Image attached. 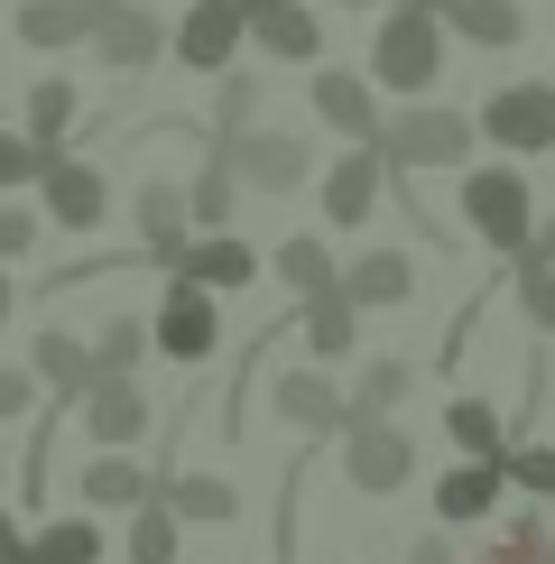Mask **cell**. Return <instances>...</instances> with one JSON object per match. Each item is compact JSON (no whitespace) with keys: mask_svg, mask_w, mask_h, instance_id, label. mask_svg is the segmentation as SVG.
<instances>
[{"mask_svg":"<svg viewBox=\"0 0 555 564\" xmlns=\"http://www.w3.org/2000/svg\"><path fill=\"white\" fill-rule=\"evenodd\" d=\"M445 75V19L435 0H389L370 29V93H435Z\"/></svg>","mask_w":555,"mask_h":564,"instance_id":"obj_1","label":"cell"},{"mask_svg":"<svg viewBox=\"0 0 555 564\" xmlns=\"http://www.w3.org/2000/svg\"><path fill=\"white\" fill-rule=\"evenodd\" d=\"M472 111H445V102H407V111H389L380 121V139L370 149L389 158V185L399 176H426V167H463L472 158Z\"/></svg>","mask_w":555,"mask_h":564,"instance_id":"obj_2","label":"cell"},{"mask_svg":"<svg viewBox=\"0 0 555 564\" xmlns=\"http://www.w3.org/2000/svg\"><path fill=\"white\" fill-rule=\"evenodd\" d=\"M149 351H167L176 370H204L222 351V296L195 288V278H167V296L149 315Z\"/></svg>","mask_w":555,"mask_h":564,"instance_id":"obj_3","label":"cell"},{"mask_svg":"<svg viewBox=\"0 0 555 564\" xmlns=\"http://www.w3.org/2000/svg\"><path fill=\"white\" fill-rule=\"evenodd\" d=\"M463 223H472L481 241L500 250V260H519L527 231H537V204H527V167H472V176H463Z\"/></svg>","mask_w":555,"mask_h":564,"instance_id":"obj_4","label":"cell"},{"mask_svg":"<svg viewBox=\"0 0 555 564\" xmlns=\"http://www.w3.org/2000/svg\"><path fill=\"white\" fill-rule=\"evenodd\" d=\"M214 149H222V167L241 176L250 195H296V185L315 176V149H306L296 130H260V121H250V130L214 139Z\"/></svg>","mask_w":555,"mask_h":564,"instance_id":"obj_5","label":"cell"},{"mask_svg":"<svg viewBox=\"0 0 555 564\" xmlns=\"http://www.w3.org/2000/svg\"><path fill=\"white\" fill-rule=\"evenodd\" d=\"M342 481H352L361 500H399L416 481V444L389 426V416H361V426H342Z\"/></svg>","mask_w":555,"mask_h":564,"instance_id":"obj_6","label":"cell"},{"mask_svg":"<svg viewBox=\"0 0 555 564\" xmlns=\"http://www.w3.org/2000/svg\"><path fill=\"white\" fill-rule=\"evenodd\" d=\"M84 46L111 65V75H149L157 56H167V19L149 10V0H92V29Z\"/></svg>","mask_w":555,"mask_h":564,"instance_id":"obj_7","label":"cell"},{"mask_svg":"<svg viewBox=\"0 0 555 564\" xmlns=\"http://www.w3.org/2000/svg\"><path fill=\"white\" fill-rule=\"evenodd\" d=\"M37 204H46V223H56V231H102V214H111V176L92 167V158H75V149H46Z\"/></svg>","mask_w":555,"mask_h":564,"instance_id":"obj_8","label":"cell"},{"mask_svg":"<svg viewBox=\"0 0 555 564\" xmlns=\"http://www.w3.org/2000/svg\"><path fill=\"white\" fill-rule=\"evenodd\" d=\"M472 130L491 139V149H509V158L555 149V84H500L491 102L472 111Z\"/></svg>","mask_w":555,"mask_h":564,"instance_id":"obj_9","label":"cell"},{"mask_svg":"<svg viewBox=\"0 0 555 564\" xmlns=\"http://www.w3.org/2000/svg\"><path fill=\"white\" fill-rule=\"evenodd\" d=\"M75 416H84L92 454H130V444L157 426V398L139 389V380H92V389L75 398Z\"/></svg>","mask_w":555,"mask_h":564,"instance_id":"obj_10","label":"cell"},{"mask_svg":"<svg viewBox=\"0 0 555 564\" xmlns=\"http://www.w3.org/2000/svg\"><path fill=\"white\" fill-rule=\"evenodd\" d=\"M241 46H260L278 65H315L324 56V19L306 0H241Z\"/></svg>","mask_w":555,"mask_h":564,"instance_id":"obj_11","label":"cell"},{"mask_svg":"<svg viewBox=\"0 0 555 564\" xmlns=\"http://www.w3.org/2000/svg\"><path fill=\"white\" fill-rule=\"evenodd\" d=\"M167 56L185 75H222L231 56H241V0H195V10L167 29Z\"/></svg>","mask_w":555,"mask_h":564,"instance_id":"obj_12","label":"cell"},{"mask_svg":"<svg viewBox=\"0 0 555 564\" xmlns=\"http://www.w3.org/2000/svg\"><path fill=\"white\" fill-rule=\"evenodd\" d=\"M380 185H389V158L370 149V139H352V149L324 167V223H334V231H361L370 214H380Z\"/></svg>","mask_w":555,"mask_h":564,"instance_id":"obj_13","label":"cell"},{"mask_svg":"<svg viewBox=\"0 0 555 564\" xmlns=\"http://www.w3.org/2000/svg\"><path fill=\"white\" fill-rule=\"evenodd\" d=\"M269 408H278V426H296L306 444H324V435H342V389L324 380L315 361L278 370V380H269Z\"/></svg>","mask_w":555,"mask_h":564,"instance_id":"obj_14","label":"cell"},{"mask_svg":"<svg viewBox=\"0 0 555 564\" xmlns=\"http://www.w3.org/2000/svg\"><path fill=\"white\" fill-rule=\"evenodd\" d=\"M29 380L46 389V408H75V398L102 380V370H92V343H84V334H65V324H37V343H29Z\"/></svg>","mask_w":555,"mask_h":564,"instance_id":"obj_15","label":"cell"},{"mask_svg":"<svg viewBox=\"0 0 555 564\" xmlns=\"http://www.w3.org/2000/svg\"><path fill=\"white\" fill-rule=\"evenodd\" d=\"M306 102H315L324 130H342V139H380V93H370V75H352V65H315Z\"/></svg>","mask_w":555,"mask_h":564,"instance_id":"obj_16","label":"cell"},{"mask_svg":"<svg viewBox=\"0 0 555 564\" xmlns=\"http://www.w3.org/2000/svg\"><path fill=\"white\" fill-rule=\"evenodd\" d=\"M334 288H342V305H352V315H380V305H407V296H416V260L380 241V250H361Z\"/></svg>","mask_w":555,"mask_h":564,"instance_id":"obj_17","label":"cell"},{"mask_svg":"<svg viewBox=\"0 0 555 564\" xmlns=\"http://www.w3.org/2000/svg\"><path fill=\"white\" fill-rule=\"evenodd\" d=\"M149 490H157V473H149V463H130V454H92L84 473H75V500L92 509V519H130Z\"/></svg>","mask_w":555,"mask_h":564,"instance_id":"obj_18","label":"cell"},{"mask_svg":"<svg viewBox=\"0 0 555 564\" xmlns=\"http://www.w3.org/2000/svg\"><path fill=\"white\" fill-rule=\"evenodd\" d=\"M167 278H195V288H214V296H241L250 278H260V250L231 241V231H195V241H185V260H176Z\"/></svg>","mask_w":555,"mask_h":564,"instance_id":"obj_19","label":"cell"},{"mask_svg":"<svg viewBox=\"0 0 555 564\" xmlns=\"http://www.w3.org/2000/svg\"><path fill=\"white\" fill-rule=\"evenodd\" d=\"M157 500L176 509V528H231L241 519V481H222V473H157Z\"/></svg>","mask_w":555,"mask_h":564,"instance_id":"obj_20","label":"cell"},{"mask_svg":"<svg viewBox=\"0 0 555 564\" xmlns=\"http://www.w3.org/2000/svg\"><path fill=\"white\" fill-rule=\"evenodd\" d=\"M500 454L491 463H472V454H463L454 463V473H435V519H445V528H472V519H491V509H500Z\"/></svg>","mask_w":555,"mask_h":564,"instance_id":"obj_21","label":"cell"},{"mask_svg":"<svg viewBox=\"0 0 555 564\" xmlns=\"http://www.w3.org/2000/svg\"><path fill=\"white\" fill-rule=\"evenodd\" d=\"M84 29H92V0H19L10 10V37L29 56H65V46H84Z\"/></svg>","mask_w":555,"mask_h":564,"instance_id":"obj_22","label":"cell"},{"mask_svg":"<svg viewBox=\"0 0 555 564\" xmlns=\"http://www.w3.org/2000/svg\"><path fill=\"white\" fill-rule=\"evenodd\" d=\"M435 19H445L463 46H491V56H509V46L527 37V10H519V0H435Z\"/></svg>","mask_w":555,"mask_h":564,"instance_id":"obj_23","label":"cell"},{"mask_svg":"<svg viewBox=\"0 0 555 564\" xmlns=\"http://www.w3.org/2000/svg\"><path fill=\"white\" fill-rule=\"evenodd\" d=\"M102 519L92 509H65V519H46V528H29V546H19V564H102Z\"/></svg>","mask_w":555,"mask_h":564,"instance_id":"obj_24","label":"cell"},{"mask_svg":"<svg viewBox=\"0 0 555 564\" xmlns=\"http://www.w3.org/2000/svg\"><path fill=\"white\" fill-rule=\"evenodd\" d=\"M75 111H84V93H75V84H65V75H37V84H29V102H19V139H29V149H65Z\"/></svg>","mask_w":555,"mask_h":564,"instance_id":"obj_25","label":"cell"},{"mask_svg":"<svg viewBox=\"0 0 555 564\" xmlns=\"http://www.w3.org/2000/svg\"><path fill=\"white\" fill-rule=\"evenodd\" d=\"M296 324H306V361H315V370H334L342 351H352V334H361V315L342 305V288H324V296H296Z\"/></svg>","mask_w":555,"mask_h":564,"instance_id":"obj_26","label":"cell"},{"mask_svg":"<svg viewBox=\"0 0 555 564\" xmlns=\"http://www.w3.org/2000/svg\"><path fill=\"white\" fill-rule=\"evenodd\" d=\"M231 204H241V176L222 167V149H204V167L185 176V223L195 231H231Z\"/></svg>","mask_w":555,"mask_h":564,"instance_id":"obj_27","label":"cell"},{"mask_svg":"<svg viewBox=\"0 0 555 564\" xmlns=\"http://www.w3.org/2000/svg\"><path fill=\"white\" fill-rule=\"evenodd\" d=\"M269 269H278V288H287V296H324V288H334V278H342V269H334V250H324L315 231H287Z\"/></svg>","mask_w":555,"mask_h":564,"instance_id":"obj_28","label":"cell"},{"mask_svg":"<svg viewBox=\"0 0 555 564\" xmlns=\"http://www.w3.org/2000/svg\"><path fill=\"white\" fill-rule=\"evenodd\" d=\"M407 389H416V370H407V361H370L361 380L342 389V426H361V416H389Z\"/></svg>","mask_w":555,"mask_h":564,"instance_id":"obj_29","label":"cell"},{"mask_svg":"<svg viewBox=\"0 0 555 564\" xmlns=\"http://www.w3.org/2000/svg\"><path fill=\"white\" fill-rule=\"evenodd\" d=\"M445 435H454V454H472V463H491L500 444H509L491 398H445Z\"/></svg>","mask_w":555,"mask_h":564,"instance_id":"obj_30","label":"cell"},{"mask_svg":"<svg viewBox=\"0 0 555 564\" xmlns=\"http://www.w3.org/2000/svg\"><path fill=\"white\" fill-rule=\"evenodd\" d=\"M176 555H185V528H176V509L149 490V500L130 509V564H176Z\"/></svg>","mask_w":555,"mask_h":564,"instance_id":"obj_31","label":"cell"},{"mask_svg":"<svg viewBox=\"0 0 555 564\" xmlns=\"http://www.w3.org/2000/svg\"><path fill=\"white\" fill-rule=\"evenodd\" d=\"M139 361H149V315H111L92 334V370L102 380H139Z\"/></svg>","mask_w":555,"mask_h":564,"instance_id":"obj_32","label":"cell"},{"mask_svg":"<svg viewBox=\"0 0 555 564\" xmlns=\"http://www.w3.org/2000/svg\"><path fill=\"white\" fill-rule=\"evenodd\" d=\"M509 296H519V315H527V334H555V260H509Z\"/></svg>","mask_w":555,"mask_h":564,"instance_id":"obj_33","label":"cell"},{"mask_svg":"<svg viewBox=\"0 0 555 564\" xmlns=\"http://www.w3.org/2000/svg\"><path fill=\"white\" fill-rule=\"evenodd\" d=\"M472 564H555V528L537 519V509H527V519H509V528H500Z\"/></svg>","mask_w":555,"mask_h":564,"instance_id":"obj_34","label":"cell"},{"mask_svg":"<svg viewBox=\"0 0 555 564\" xmlns=\"http://www.w3.org/2000/svg\"><path fill=\"white\" fill-rule=\"evenodd\" d=\"M250 121H260V75H250V65H222L214 75V139L250 130Z\"/></svg>","mask_w":555,"mask_h":564,"instance_id":"obj_35","label":"cell"},{"mask_svg":"<svg viewBox=\"0 0 555 564\" xmlns=\"http://www.w3.org/2000/svg\"><path fill=\"white\" fill-rule=\"evenodd\" d=\"M500 481L509 490H527V500H555V444H500Z\"/></svg>","mask_w":555,"mask_h":564,"instance_id":"obj_36","label":"cell"},{"mask_svg":"<svg viewBox=\"0 0 555 564\" xmlns=\"http://www.w3.org/2000/svg\"><path fill=\"white\" fill-rule=\"evenodd\" d=\"M37 167H46V149H29L10 121H0V195H19V185H37Z\"/></svg>","mask_w":555,"mask_h":564,"instance_id":"obj_37","label":"cell"},{"mask_svg":"<svg viewBox=\"0 0 555 564\" xmlns=\"http://www.w3.org/2000/svg\"><path fill=\"white\" fill-rule=\"evenodd\" d=\"M37 214H29V204H0V269H19V260H29V250H37Z\"/></svg>","mask_w":555,"mask_h":564,"instance_id":"obj_38","label":"cell"},{"mask_svg":"<svg viewBox=\"0 0 555 564\" xmlns=\"http://www.w3.org/2000/svg\"><path fill=\"white\" fill-rule=\"evenodd\" d=\"M29 416H37V380L19 361H0V426H29Z\"/></svg>","mask_w":555,"mask_h":564,"instance_id":"obj_39","label":"cell"},{"mask_svg":"<svg viewBox=\"0 0 555 564\" xmlns=\"http://www.w3.org/2000/svg\"><path fill=\"white\" fill-rule=\"evenodd\" d=\"M407 564H454V536H416V546H407Z\"/></svg>","mask_w":555,"mask_h":564,"instance_id":"obj_40","label":"cell"},{"mask_svg":"<svg viewBox=\"0 0 555 564\" xmlns=\"http://www.w3.org/2000/svg\"><path fill=\"white\" fill-rule=\"evenodd\" d=\"M19 546H29V528H19L10 509H0V564H19Z\"/></svg>","mask_w":555,"mask_h":564,"instance_id":"obj_41","label":"cell"},{"mask_svg":"<svg viewBox=\"0 0 555 564\" xmlns=\"http://www.w3.org/2000/svg\"><path fill=\"white\" fill-rule=\"evenodd\" d=\"M527 260H555V214H546L537 231H527Z\"/></svg>","mask_w":555,"mask_h":564,"instance_id":"obj_42","label":"cell"},{"mask_svg":"<svg viewBox=\"0 0 555 564\" xmlns=\"http://www.w3.org/2000/svg\"><path fill=\"white\" fill-rule=\"evenodd\" d=\"M10 315H19V278L0 269V324H10Z\"/></svg>","mask_w":555,"mask_h":564,"instance_id":"obj_43","label":"cell"},{"mask_svg":"<svg viewBox=\"0 0 555 564\" xmlns=\"http://www.w3.org/2000/svg\"><path fill=\"white\" fill-rule=\"evenodd\" d=\"M342 10H389V0H342Z\"/></svg>","mask_w":555,"mask_h":564,"instance_id":"obj_44","label":"cell"}]
</instances>
